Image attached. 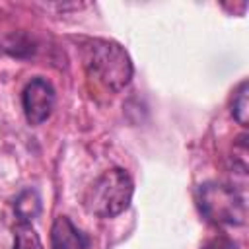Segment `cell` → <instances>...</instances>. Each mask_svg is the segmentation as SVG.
I'll use <instances>...</instances> for the list:
<instances>
[{
  "label": "cell",
  "instance_id": "cell-3",
  "mask_svg": "<svg viewBox=\"0 0 249 249\" xmlns=\"http://www.w3.org/2000/svg\"><path fill=\"white\" fill-rule=\"evenodd\" d=\"M200 214L214 226H241L245 222V198L230 185L208 181L196 189Z\"/></svg>",
  "mask_w": 249,
  "mask_h": 249
},
{
  "label": "cell",
  "instance_id": "cell-5",
  "mask_svg": "<svg viewBox=\"0 0 249 249\" xmlns=\"http://www.w3.org/2000/svg\"><path fill=\"white\" fill-rule=\"evenodd\" d=\"M88 235L78 230L68 216H56L51 226V249H88Z\"/></svg>",
  "mask_w": 249,
  "mask_h": 249
},
{
  "label": "cell",
  "instance_id": "cell-4",
  "mask_svg": "<svg viewBox=\"0 0 249 249\" xmlns=\"http://www.w3.org/2000/svg\"><path fill=\"white\" fill-rule=\"evenodd\" d=\"M21 107H23V115L29 124L45 123L51 117L53 107H54L53 86L41 76L27 82V86L21 91Z\"/></svg>",
  "mask_w": 249,
  "mask_h": 249
},
{
  "label": "cell",
  "instance_id": "cell-10",
  "mask_svg": "<svg viewBox=\"0 0 249 249\" xmlns=\"http://www.w3.org/2000/svg\"><path fill=\"white\" fill-rule=\"evenodd\" d=\"M200 249H239V245L233 239H230L226 235H220V237H212L210 241H206Z\"/></svg>",
  "mask_w": 249,
  "mask_h": 249
},
{
  "label": "cell",
  "instance_id": "cell-1",
  "mask_svg": "<svg viewBox=\"0 0 249 249\" xmlns=\"http://www.w3.org/2000/svg\"><path fill=\"white\" fill-rule=\"evenodd\" d=\"M84 64L88 74L109 91H121L132 78L128 53L109 39H88L84 45Z\"/></svg>",
  "mask_w": 249,
  "mask_h": 249
},
{
  "label": "cell",
  "instance_id": "cell-7",
  "mask_svg": "<svg viewBox=\"0 0 249 249\" xmlns=\"http://www.w3.org/2000/svg\"><path fill=\"white\" fill-rule=\"evenodd\" d=\"M4 53H8L10 56H16V58H27L35 53V47H33V41L23 35V33H12L8 35L4 41H2V47H0Z\"/></svg>",
  "mask_w": 249,
  "mask_h": 249
},
{
  "label": "cell",
  "instance_id": "cell-8",
  "mask_svg": "<svg viewBox=\"0 0 249 249\" xmlns=\"http://www.w3.org/2000/svg\"><path fill=\"white\" fill-rule=\"evenodd\" d=\"M247 93H249V82L243 80V82L235 88L233 99H231V117H233L241 126H247V113H249Z\"/></svg>",
  "mask_w": 249,
  "mask_h": 249
},
{
  "label": "cell",
  "instance_id": "cell-9",
  "mask_svg": "<svg viewBox=\"0 0 249 249\" xmlns=\"http://www.w3.org/2000/svg\"><path fill=\"white\" fill-rule=\"evenodd\" d=\"M14 249H43L41 239L31 228V224L18 222L16 235H14Z\"/></svg>",
  "mask_w": 249,
  "mask_h": 249
},
{
  "label": "cell",
  "instance_id": "cell-2",
  "mask_svg": "<svg viewBox=\"0 0 249 249\" xmlns=\"http://www.w3.org/2000/svg\"><path fill=\"white\" fill-rule=\"evenodd\" d=\"M134 185L130 175L121 167L103 171L84 193V208L99 218H115L124 212L132 200Z\"/></svg>",
  "mask_w": 249,
  "mask_h": 249
},
{
  "label": "cell",
  "instance_id": "cell-6",
  "mask_svg": "<svg viewBox=\"0 0 249 249\" xmlns=\"http://www.w3.org/2000/svg\"><path fill=\"white\" fill-rule=\"evenodd\" d=\"M14 210H16V216L19 222H25V224H31L33 218L39 216L41 212V198H39V193L35 189H25L18 195V198L14 200Z\"/></svg>",
  "mask_w": 249,
  "mask_h": 249
}]
</instances>
